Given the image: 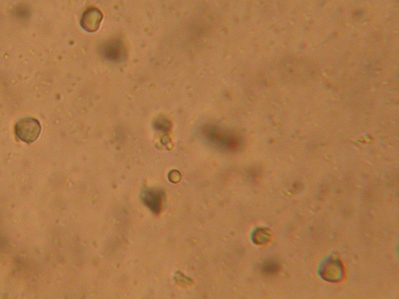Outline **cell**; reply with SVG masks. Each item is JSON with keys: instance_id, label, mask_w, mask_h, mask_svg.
<instances>
[{"instance_id": "cell-1", "label": "cell", "mask_w": 399, "mask_h": 299, "mask_svg": "<svg viewBox=\"0 0 399 299\" xmlns=\"http://www.w3.org/2000/svg\"><path fill=\"white\" fill-rule=\"evenodd\" d=\"M206 139L212 144L226 151H235L240 146L239 137L216 127H209L204 131Z\"/></svg>"}, {"instance_id": "cell-2", "label": "cell", "mask_w": 399, "mask_h": 299, "mask_svg": "<svg viewBox=\"0 0 399 299\" xmlns=\"http://www.w3.org/2000/svg\"><path fill=\"white\" fill-rule=\"evenodd\" d=\"M41 131L40 122L34 118H22L15 126L17 137L24 143L31 144L38 140Z\"/></svg>"}, {"instance_id": "cell-3", "label": "cell", "mask_w": 399, "mask_h": 299, "mask_svg": "<svg viewBox=\"0 0 399 299\" xmlns=\"http://www.w3.org/2000/svg\"><path fill=\"white\" fill-rule=\"evenodd\" d=\"M144 201L153 212L159 213L162 206V195L159 191L149 190L144 193Z\"/></svg>"}, {"instance_id": "cell-4", "label": "cell", "mask_w": 399, "mask_h": 299, "mask_svg": "<svg viewBox=\"0 0 399 299\" xmlns=\"http://www.w3.org/2000/svg\"><path fill=\"white\" fill-rule=\"evenodd\" d=\"M97 20V12L93 11V10H90L84 13L82 18L83 28L87 31H93L95 29L94 26L96 25V22Z\"/></svg>"}, {"instance_id": "cell-5", "label": "cell", "mask_w": 399, "mask_h": 299, "mask_svg": "<svg viewBox=\"0 0 399 299\" xmlns=\"http://www.w3.org/2000/svg\"><path fill=\"white\" fill-rule=\"evenodd\" d=\"M279 270V265L274 260H268L262 266L263 273L267 275H274Z\"/></svg>"}]
</instances>
